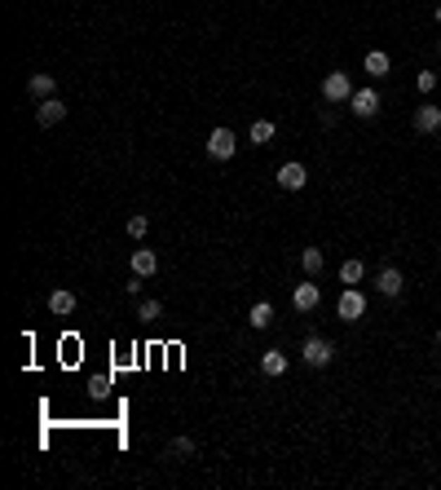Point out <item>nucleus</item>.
<instances>
[{
	"label": "nucleus",
	"instance_id": "obj_1",
	"mask_svg": "<svg viewBox=\"0 0 441 490\" xmlns=\"http://www.w3.org/2000/svg\"><path fill=\"white\" fill-rule=\"evenodd\" d=\"M300 358H305V367L322 371V367H331V363H335V345H331V340H322V336H305Z\"/></svg>",
	"mask_w": 441,
	"mask_h": 490
},
{
	"label": "nucleus",
	"instance_id": "obj_2",
	"mask_svg": "<svg viewBox=\"0 0 441 490\" xmlns=\"http://www.w3.org/2000/svg\"><path fill=\"white\" fill-rule=\"evenodd\" d=\"M357 89H353V80H349V71H326V80H322V97L326 102H349Z\"/></svg>",
	"mask_w": 441,
	"mask_h": 490
},
{
	"label": "nucleus",
	"instance_id": "obj_3",
	"mask_svg": "<svg viewBox=\"0 0 441 490\" xmlns=\"http://www.w3.org/2000/svg\"><path fill=\"white\" fill-rule=\"evenodd\" d=\"M234 151H238L234 128H212V133H207V155L212 159H234Z\"/></svg>",
	"mask_w": 441,
	"mask_h": 490
},
{
	"label": "nucleus",
	"instance_id": "obj_4",
	"mask_svg": "<svg viewBox=\"0 0 441 490\" xmlns=\"http://www.w3.org/2000/svg\"><path fill=\"white\" fill-rule=\"evenodd\" d=\"M335 314L345 318V322H357V318L366 314V296L357 287H345V291H340V301H335Z\"/></svg>",
	"mask_w": 441,
	"mask_h": 490
},
{
	"label": "nucleus",
	"instance_id": "obj_5",
	"mask_svg": "<svg viewBox=\"0 0 441 490\" xmlns=\"http://www.w3.org/2000/svg\"><path fill=\"white\" fill-rule=\"evenodd\" d=\"M349 111L357 120H375V115H380V93H375V89H357L349 97Z\"/></svg>",
	"mask_w": 441,
	"mask_h": 490
},
{
	"label": "nucleus",
	"instance_id": "obj_6",
	"mask_svg": "<svg viewBox=\"0 0 441 490\" xmlns=\"http://www.w3.org/2000/svg\"><path fill=\"white\" fill-rule=\"evenodd\" d=\"M291 305L300 309V314H314V309L322 305V291H318V283L309 279V283H296V291H291Z\"/></svg>",
	"mask_w": 441,
	"mask_h": 490
},
{
	"label": "nucleus",
	"instance_id": "obj_7",
	"mask_svg": "<svg viewBox=\"0 0 441 490\" xmlns=\"http://www.w3.org/2000/svg\"><path fill=\"white\" fill-rule=\"evenodd\" d=\"M279 186L283 190H305L309 186V168H305V163H296V159H287L283 168H279Z\"/></svg>",
	"mask_w": 441,
	"mask_h": 490
},
{
	"label": "nucleus",
	"instance_id": "obj_8",
	"mask_svg": "<svg viewBox=\"0 0 441 490\" xmlns=\"http://www.w3.org/2000/svg\"><path fill=\"white\" fill-rule=\"evenodd\" d=\"M36 120H40V128H53V124L67 120V106H62V97H44V102L36 106Z\"/></svg>",
	"mask_w": 441,
	"mask_h": 490
},
{
	"label": "nucleus",
	"instance_id": "obj_9",
	"mask_svg": "<svg viewBox=\"0 0 441 490\" xmlns=\"http://www.w3.org/2000/svg\"><path fill=\"white\" fill-rule=\"evenodd\" d=\"M375 287H380V296H402V287H406V279H402V270H380V279H375Z\"/></svg>",
	"mask_w": 441,
	"mask_h": 490
},
{
	"label": "nucleus",
	"instance_id": "obj_10",
	"mask_svg": "<svg viewBox=\"0 0 441 490\" xmlns=\"http://www.w3.org/2000/svg\"><path fill=\"white\" fill-rule=\"evenodd\" d=\"M155 270H159V256L151 248H133V274H137V279H151Z\"/></svg>",
	"mask_w": 441,
	"mask_h": 490
},
{
	"label": "nucleus",
	"instance_id": "obj_11",
	"mask_svg": "<svg viewBox=\"0 0 441 490\" xmlns=\"http://www.w3.org/2000/svg\"><path fill=\"white\" fill-rule=\"evenodd\" d=\"M362 67H366V75H375V80H384L388 71H393V58H388V54H384V49H371V54H366V62H362Z\"/></svg>",
	"mask_w": 441,
	"mask_h": 490
},
{
	"label": "nucleus",
	"instance_id": "obj_12",
	"mask_svg": "<svg viewBox=\"0 0 441 490\" xmlns=\"http://www.w3.org/2000/svg\"><path fill=\"white\" fill-rule=\"evenodd\" d=\"M53 89H58V80L49 75V71H36V75L27 80V93H31V97H40V102H44V97H53Z\"/></svg>",
	"mask_w": 441,
	"mask_h": 490
},
{
	"label": "nucleus",
	"instance_id": "obj_13",
	"mask_svg": "<svg viewBox=\"0 0 441 490\" xmlns=\"http://www.w3.org/2000/svg\"><path fill=\"white\" fill-rule=\"evenodd\" d=\"M441 128V106H419L415 111V133H437Z\"/></svg>",
	"mask_w": 441,
	"mask_h": 490
},
{
	"label": "nucleus",
	"instance_id": "obj_14",
	"mask_svg": "<svg viewBox=\"0 0 441 490\" xmlns=\"http://www.w3.org/2000/svg\"><path fill=\"white\" fill-rule=\"evenodd\" d=\"M49 309H53L58 318H67V314H75V291H67V287H58V291H49Z\"/></svg>",
	"mask_w": 441,
	"mask_h": 490
},
{
	"label": "nucleus",
	"instance_id": "obj_15",
	"mask_svg": "<svg viewBox=\"0 0 441 490\" xmlns=\"http://www.w3.org/2000/svg\"><path fill=\"white\" fill-rule=\"evenodd\" d=\"M260 371H265V375H287V353L265 349V353H260Z\"/></svg>",
	"mask_w": 441,
	"mask_h": 490
},
{
	"label": "nucleus",
	"instance_id": "obj_16",
	"mask_svg": "<svg viewBox=\"0 0 441 490\" xmlns=\"http://www.w3.org/2000/svg\"><path fill=\"white\" fill-rule=\"evenodd\" d=\"M194 451H199V446H194V437H177V442H168V451H163V460H190Z\"/></svg>",
	"mask_w": 441,
	"mask_h": 490
},
{
	"label": "nucleus",
	"instance_id": "obj_17",
	"mask_svg": "<svg viewBox=\"0 0 441 490\" xmlns=\"http://www.w3.org/2000/svg\"><path fill=\"white\" fill-rule=\"evenodd\" d=\"M300 270L309 274V279H318L322 274V248H305L300 252Z\"/></svg>",
	"mask_w": 441,
	"mask_h": 490
},
{
	"label": "nucleus",
	"instance_id": "obj_18",
	"mask_svg": "<svg viewBox=\"0 0 441 490\" xmlns=\"http://www.w3.org/2000/svg\"><path fill=\"white\" fill-rule=\"evenodd\" d=\"M248 322L256 327V332H260V327H269V322H274V305H269V301H256L252 314H248Z\"/></svg>",
	"mask_w": 441,
	"mask_h": 490
},
{
	"label": "nucleus",
	"instance_id": "obj_19",
	"mask_svg": "<svg viewBox=\"0 0 441 490\" xmlns=\"http://www.w3.org/2000/svg\"><path fill=\"white\" fill-rule=\"evenodd\" d=\"M362 274H366V265H362V260H345V265H340V283H345V287H353V283H362Z\"/></svg>",
	"mask_w": 441,
	"mask_h": 490
},
{
	"label": "nucleus",
	"instance_id": "obj_20",
	"mask_svg": "<svg viewBox=\"0 0 441 490\" xmlns=\"http://www.w3.org/2000/svg\"><path fill=\"white\" fill-rule=\"evenodd\" d=\"M248 137H252V146H269L274 142V120H256Z\"/></svg>",
	"mask_w": 441,
	"mask_h": 490
},
{
	"label": "nucleus",
	"instance_id": "obj_21",
	"mask_svg": "<svg viewBox=\"0 0 441 490\" xmlns=\"http://www.w3.org/2000/svg\"><path fill=\"white\" fill-rule=\"evenodd\" d=\"M124 230H128V239H133V243H141L146 234H151V221H146L141 212H133V217H128V225H124Z\"/></svg>",
	"mask_w": 441,
	"mask_h": 490
},
{
	"label": "nucleus",
	"instance_id": "obj_22",
	"mask_svg": "<svg viewBox=\"0 0 441 490\" xmlns=\"http://www.w3.org/2000/svg\"><path fill=\"white\" fill-rule=\"evenodd\" d=\"M159 314H163V305H159V301H141V305H137V318H141V322H155Z\"/></svg>",
	"mask_w": 441,
	"mask_h": 490
},
{
	"label": "nucleus",
	"instance_id": "obj_23",
	"mask_svg": "<svg viewBox=\"0 0 441 490\" xmlns=\"http://www.w3.org/2000/svg\"><path fill=\"white\" fill-rule=\"evenodd\" d=\"M415 89H419V93H433V89H437V75H433V71H419V75H415Z\"/></svg>",
	"mask_w": 441,
	"mask_h": 490
},
{
	"label": "nucleus",
	"instance_id": "obj_24",
	"mask_svg": "<svg viewBox=\"0 0 441 490\" xmlns=\"http://www.w3.org/2000/svg\"><path fill=\"white\" fill-rule=\"evenodd\" d=\"M437 23H441V5H437Z\"/></svg>",
	"mask_w": 441,
	"mask_h": 490
},
{
	"label": "nucleus",
	"instance_id": "obj_25",
	"mask_svg": "<svg viewBox=\"0 0 441 490\" xmlns=\"http://www.w3.org/2000/svg\"><path fill=\"white\" fill-rule=\"evenodd\" d=\"M437 345H441V332H437Z\"/></svg>",
	"mask_w": 441,
	"mask_h": 490
},
{
	"label": "nucleus",
	"instance_id": "obj_26",
	"mask_svg": "<svg viewBox=\"0 0 441 490\" xmlns=\"http://www.w3.org/2000/svg\"><path fill=\"white\" fill-rule=\"evenodd\" d=\"M437 54H441V40H437Z\"/></svg>",
	"mask_w": 441,
	"mask_h": 490
}]
</instances>
